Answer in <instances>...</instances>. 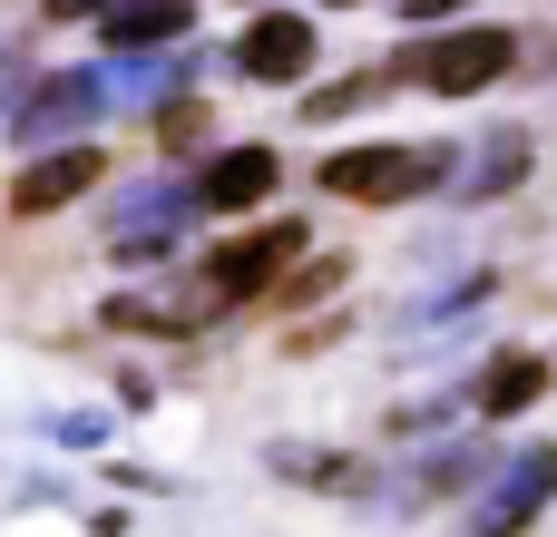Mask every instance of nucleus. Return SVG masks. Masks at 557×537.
<instances>
[{
  "label": "nucleus",
  "mask_w": 557,
  "mask_h": 537,
  "mask_svg": "<svg viewBox=\"0 0 557 537\" xmlns=\"http://www.w3.org/2000/svg\"><path fill=\"white\" fill-rule=\"evenodd\" d=\"M333 284H343V254H313V264H294L274 294H294V303H304V294H333Z\"/></svg>",
  "instance_id": "a211bd4d"
},
{
  "label": "nucleus",
  "mask_w": 557,
  "mask_h": 537,
  "mask_svg": "<svg viewBox=\"0 0 557 537\" xmlns=\"http://www.w3.org/2000/svg\"><path fill=\"white\" fill-rule=\"evenodd\" d=\"M294 254H313V235H304L294 215H274V225H245L235 245H215L196 284H206L215 303H255V294H274V284L294 274Z\"/></svg>",
  "instance_id": "7ed1b4c3"
},
{
  "label": "nucleus",
  "mask_w": 557,
  "mask_h": 537,
  "mask_svg": "<svg viewBox=\"0 0 557 537\" xmlns=\"http://www.w3.org/2000/svg\"><path fill=\"white\" fill-rule=\"evenodd\" d=\"M274 479H313V489H372V470H362V460H343V450H304V440H284V450H274Z\"/></svg>",
  "instance_id": "4468645a"
},
{
  "label": "nucleus",
  "mask_w": 557,
  "mask_h": 537,
  "mask_svg": "<svg viewBox=\"0 0 557 537\" xmlns=\"http://www.w3.org/2000/svg\"><path fill=\"white\" fill-rule=\"evenodd\" d=\"M127 0H49V20H117Z\"/></svg>",
  "instance_id": "6ab92c4d"
},
{
  "label": "nucleus",
  "mask_w": 557,
  "mask_h": 537,
  "mask_svg": "<svg viewBox=\"0 0 557 537\" xmlns=\"http://www.w3.org/2000/svg\"><path fill=\"white\" fill-rule=\"evenodd\" d=\"M343 10H352V0H343Z\"/></svg>",
  "instance_id": "4be33fe9"
},
{
  "label": "nucleus",
  "mask_w": 557,
  "mask_h": 537,
  "mask_svg": "<svg viewBox=\"0 0 557 537\" xmlns=\"http://www.w3.org/2000/svg\"><path fill=\"white\" fill-rule=\"evenodd\" d=\"M215 313H225V303H215L206 284H166V294H117L98 323H108V333H206Z\"/></svg>",
  "instance_id": "9d476101"
},
{
  "label": "nucleus",
  "mask_w": 557,
  "mask_h": 537,
  "mask_svg": "<svg viewBox=\"0 0 557 537\" xmlns=\"http://www.w3.org/2000/svg\"><path fill=\"white\" fill-rule=\"evenodd\" d=\"M108 117V78L98 68H59V78H29L20 108H10V137L20 147H78V127Z\"/></svg>",
  "instance_id": "20e7f679"
},
{
  "label": "nucleus",
  "mask_w": 557,
  "mask_h": 537,
  "mask_svg": "<svg viewBox=\"0 0 557 537\" xmlns=\"http://www.w3.org/2000/svg\"><path fill=\"white\" fill-rule=\"evenodd\" d=\"M98 176H108L98 147H39V157L10 176V215H59V205H78Z\"/></svg>",
  "instance_id": "0eeeda50"
},
{
  "label": "nucleus",
  "mask_w": 557,
  "mask_h": 537,
  "mask_svg": "<svg viewBox=\"0 0 557 537\" xmlns=\"http://www.w3.org/2000/svg\"><path fill=\"white\" fill-rule=\"evenodd\" d=\"M372 88H382V78H372V68H352V78H333V88H313V98H304V117H323V127H333V117H352V108H372Z\"/></svg>",
  "instance_id": "2eb2a0df"
},
{
  "label": "nucleus",
  "mask_w": 557,
  "mask_h": 537,
  "mask_svg": "<svg viewBox=\"0 0 557 537\" xmlns=\"http://www.w3.org/2000/svg\"><path fill=\"white\" fill-rule=\"evenodd\" d=\"M529 176V137L519 127H499V137H480V157H470V176H460V196L480 205V196H509Z\"/></svg>",
  "instance_id": "f8f14e48"
},
{
  "label": "nucleus",
  "mask_w": 557,
  "mask_h": 537,
  "mask_svg": "<svg viewBox=\"0 0 557 537\" xmlns=\"http://www.w3.org/2000/svg\"><path fill=\"white\" fill-rule=\"evenodd\" d=\"M98 29H108V49H117V59H147V49H176V39L196 29V10H186V0H127V10H117V20H98Z\"/></svg>",
  "instance_id": "9b49d317"
},
{
  "label": "nucleus",
  "mask_w": 557,
  "mask_h": 537,
  "mask_svg": "<svg viewBox=\"0 0 557 537\" xmlns=\"http://www.w3.org/2000/svg\"><path fill=\"white\" fill-rule=\"evenodd\" d=\"M480 470H490V440H470V450H441V460H421V489H431V499H450V489H460V479H480Z\"/></svg>",
  "instance_id": "dca6fc26"
},
{
  "label": "nucleus",
  "mask_w": 557,
  "mask_h": 537,
  "mask_svg": "<svg viewBox=\"0 0 557 537\" xmlns=\"http://www.w3.org/2000/svg\"><path fill=\"white\" fill-rule=\"evenodd\" d=\"M539 391H548V362H539V352H499V362H490V382H480V411H490V421H509V411H529Z\"/></svg>",
  "instance_id": "ddd939ff"
},
{
  "label": "nucleus",
  "mask_w": 557,
  "mask_h": 537,
  "mask_svg": "<svg viewBox=\"0 0 557 537\" xmlns=\"http://www.w3.org/2000/svg\"><path fill=\"white\" fill-rule=\"evenodd\" d=\"M20 88H29V68H20V49H0V117L20 108Z\"/></svg>",
  "instance_id": "aec40b11"
},
{
  "label": "nucleus",
  "mask_w": 557,
  "mask_h": 537,
  "mask_svg": "<svg viewBox=\"0 0 557 537\" xmlns=\"http://www.w3.org/2000/svg\"><path fill=\"white\" fill-rule=\"evenodd\" d=\"M235 68H245V78H264V88L304 78V68H313V20H294V10H264V20L235 39Z\"/></svg>",
  "instance_id": "1a4fd4ad"
},
{
  "label": "nucleus",
  "mask_w": 557,
  "mask_h": 537,
  "mask_svg": "<svg viewBox=\"0 0 557 537\" xmlns=\"http://www.w3.org/2000/svg\"><path fill=\"white\" fill-rule=\"evenodd\" d=\"M157 137H166V147H206V98H176V108L157 117Z\"/></svg>",
  "instance_id": "f3484780"
},
{
  "label": "nucleus",
  "mask_w": 557,
  "mask_h": 537,
  "mask_svg": "<svg viewBox=\"0 0 557 537\" xmlns=\"http://www.w3.org/2000/svg\"><path fill=\"white\" fill-rule=\"evenodd\" d=\"M274 147H225V157H206V176H186L196 186V215H255L264 196H274Z\"/></svg>",
  "instance_id": "6e6552de"
},
{
  "label": "nucleus",
  "mask_w": 557,
  "mask_h": 537,
  "mask_svg": "<svg viewBox=\"0 0 557 537\" xmlns=\"http://www.w3.org/2000/svg\"><path fill=\"white\" fill-rule=\"evenodd\" d=\"M557 499V440H529V450H509L499 470H490V489L470 499V537H519L539 528V509Z\"/></svg>",
  "instance_id": "39448f33"
},
{
  "label": "nucleus",
  "mask_w": 557,
  "mask_h": 537,
  "mask_svg": "<svg viewBox=\"0 0 557 537\" xmlns=\"http://www.w3.org/2000/svg\"><path fill=\"white\" fill-rule=\"evenodd\" d=\"M186 225H196V186H186V176H176V186H137V196H117L108 254H117V264H166Z\"/></svg>",
  "instance_id": "423d86ee"
},
{
  "label": "nucleus",
  "mask_w": 557,
  "mask_h": 537,
  "mask_svg": "<svg viewBox=\"0 0 557 537\" xmlns=\"http://www.w3.org/2000/svg\"><path fill=\"white\" fill-rule=\"evenodd\" d=\"M441 176H450L441 147H333L323 157V196H343V205H401Z\"/></svg>",
  "instance_id": "f03ea898"
},
{
  "label": "nucleus",
  "mask_w": 557,
  "mask_h": 537,
  "mask_svg": "<svg viewBox=\"0 0 557 537\" xmlns=\"http://www.w3.org/2000/svg\"><path fill=\"white\" fill-rule=\"evenodd\" d=\"M509 59H519L509 29H441V39H411V49L392 59V78H411V88H431V98H480V88L509 78Z\"/></svg>",
  "instance_id": "f257e3e1"
},
{
  "label": "nucleus",
  "mask_w": 557,
  "mask_h": 537,
  "mask_svg": "<svg viewBox=\"0 0 557 537\" xmlns=\"http://www.w3.org/2000/svg\"><path fill=\"white\" fill-rule=\"evenodd\" d=\"M450 10H470V0H401V20H450Z\"/></svg>",
  "instance_id": "412c9836"
}]
</instances>
